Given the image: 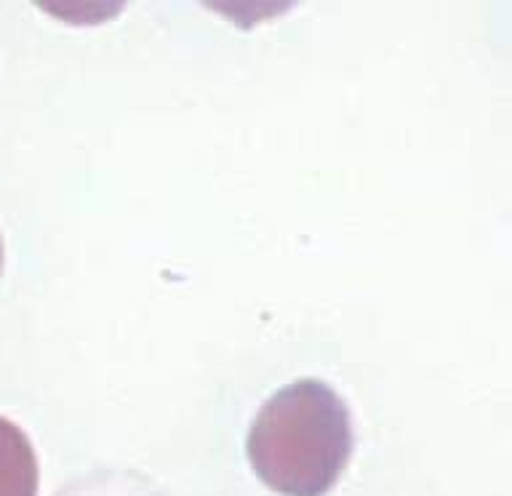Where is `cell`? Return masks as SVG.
Wrapping results in <instances>:
<instances>
[{
  "label": "cell",
  "instance_id": "obj_2",
  "mask_svg": "<svg viewBox=\"0 0 512 496\" xmlns=\"http://www.w3.org/2000/svg\"><path fill=\"white\" fill-rule=\"evenodd\" d=\"M0 496H38V459L30 438L0 416Z\"/></svg>",
  "mask_w": 512,
  "mask_h": 496
},
{
  "label": "cell",
  "instance_id": "obj_3",
  "mask_svg": "<svg viewBox=\"0 0 512 496\" xmlns=\"http://www.w3.org/2000/svg\"><path fill=\"white\" fill-rule=\"evenodd\" d=\"M0 267H3V240H0Z\"/></svg>",
  "mask_w": 512,
  "mask_h": 496
},
{
  "label": "cell",
  "instance_id": "obj_1",
  "mask_svg": "<svg viewBox=\"0 0 512 496\" xmlns=\"http://www.w3.org/2000/svg\"><path fill=\"white\" fill-rule=\"evenodd\" d=\"M350 454V411L320 379H299L275 392L248 432L251 467L283 496L328 494Z\"/></svg>",
  "mask_w": 512,
  "mask_h": 496
}]
</instances>
